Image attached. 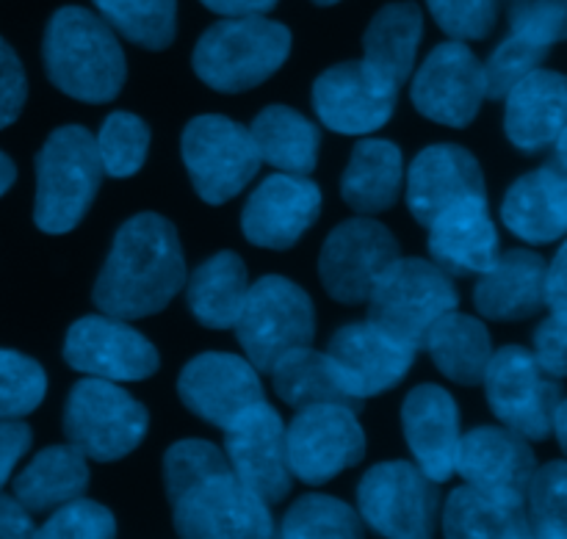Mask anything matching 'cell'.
Returning <instances> with one entry per match:
<instances>
[{"label":"cell","instance_id":"cell-1","mask_svg":"<svg viewBox=\"0 0 567 539\" xmlns=\"http://www.w3.org/2000/svg\"><path fill=\"white\" fill-rule=\"evenodd\" d=\"M164 487L175 531L188 539H264L275 518L208 440H177L164 454Z\"/></svg>","mask_w":567,"mask_h":539},{"label":"cell","instance_id":"cell-2","mask_svg":"<svg viewBox=\"0 0 567 539\" xmlns=\"http://www.w3.org/2000/svg\"><path fill=\"white\" fill-rule=\"evenodd\" d=\"M186 258L175 225L161 214H136L116 230L92 299L122 321L161 313L186 286Z\"/></svg>","mask_w":567,"mask_h":539},{"label":"cell","instance_id":"cell-3","mask_svg":"<svg viewBox=\"0 0 567 539\" xmlns=\"http://www.w3.org/2000/svg\"><path fill=\"white\" fill-rule=\"evenodd\" d=\"M42 59L50 83L89 105L116 100L127 81V61L114 28L81 6H64L50 17Z\"/></svg>","mask_w":567,"mask_h":539},{"label":"cell","instance_id":"cell-4","mask_svg":"<svg viewBox=\"0 0 567 539\" xmlns=\"http://www.w3.org/2000/svg\"><path fill=\"white\" fill-rule=\"evenodd\" d=\"M291 55V31L264 14L225 17L199 37L192 66L214 92L236 94L269 81Z\"/></svg>","mask_w":567,"mask_h":539},{"label":"cell","instance_id":"cell-5","mask_svg":"<svg viewBox=\"0 0 567 539\" xmlns=\"http://www.w3.org/2000/svg\"><path fill=\"white\" fill-rule=\"evenodd\" d=\"M103 180L94 136L81 125L55 127L37 155L33 221L48 236L75 230L92 208Z\"/></svg>","mask_w":567,"mask_h":539},{"label":"cell","instance_id":"cell-6","mask_svg":"<svg viewBox=\"0 0 567 539\" xmlns=\"http://www.w3.org/2000/svg\"><path fill=\"white\" fill-rule=\"evenodd\" d=\"M147 407L114 382L89 376L66 396V443L94 463H116L133 454L147 437Z\"/></svg>","mask_w":567,"mask_h":539},{"label":"cell","instance_id":"cell-7","mask_svg":"<svg viewBox=\"0 0 567 539\" xmlns=\"http://www.w3.org/2000/svg\"><path fill=\"white\" fill-rule=\"evenodd\" d=\"M233 330L258 374H269L282 354L313 343L316 308L308 291L297 282L266 274L249 286Z\"/></svg>","mask_w":567,"mask_h":539},{"label":"cell","instance_id":"cell-8","mask_svg":"<svg viewBox=\"0 0 567 539\" xmlns=\"http://www.w3.org/2000/svg\"><path fill=\"white\" fill-rule=\"evenodd\" d=\"M365 302L371 324L419 352L430 326L457 310L460 297L441 266L424 258H399Z\"/></svg>","mask_w":567,"mask_h":539},{"label":"cell","instance_id":"cell-9","mask_svg":"<svg viewBox=\"0 0 567 539\" xmlns=\"http://www.w3.org/2000/svg\"><path fill=\"white\" fill-rule=\"evenodd\" d=\"M183 164L194 183V191L208 205H225L236 199L260 169L249 127L221 114L194 116L181 138Z\"/></svg>","mask_w":567,"mask_h":539},{"label":"cell","instance_id":"cell-10","mask_svg":"<svg viewBox=\"0 0 567 539\" xmlns=\"http://www.w3.org/2000/svg\"><path fill=\"white\" fill-rule=\"evenodd\" d=\"M358 515L382 537L424 539L435 535L441 493L419 465L404 459L380 463L360 479Z\"/></svg>","mask_w":567,"mask_h":539},{"label":"cell","instance_id":"cell-11","mask_svg":"<svg viewBox=\"0 0 567 539\" xmlns=\"http://www.w3.org/2000/svg\"><path fill=\"white\" fill-rule=\"evenodd\" d=\"M482 385L493 415L507 429L526 440H546L551 435L554 413L565 402L563 387L540 369L529 349L504 346L493 352Z\"/></svg>","mask_w":567,"mask_h":539},{"label":"cell","instance_id":"cell-12","mask_svg":"<svg viewBox=\"0 0 567 539\" xmlns=\"http://www.w3.org/2000/svg\"><path fill=\"white\" fill-rule=\"evenodd\" d=\"M358 410L343 404L302 407L286 426V459L293 479L327 485L365 457V435Z\"/></svg>","mask_w":567,"mask_h":539},{"label":"cell","instance_id":"cell-13","mask_svg":"<svg viewBox=\"0 0 567 539\" xmlns=\"http://www.w3.org/2000/svg\"><path fill=\"white\" fill-rule=\"evenodd\" d=\"M399 258L402 249L385 225L371 216H354L327 236L319 255V280L336 302L363 304Z\"/></svg>","mask_w":567,"mask_h":539},{"label":"cell","instance_id":"cell-14","mask_svg":"<svg viewBox=\"0 0 567 539\" xmlns=\"http://www.w3.org/2000/svg\"><path fill=\"white\" fill-rule=\"evenodd\" d=\"M399 83L369 61H343L321 72L313 83V108L321 125L343 136H369L391 122Z\"/></svg>","mask_w":567,"mask_h":539},{"label":"cell","instance_id":"cell-15","mask_svg":"<svg viewBox=\"0 0 567 539\" xmlns=\"http://www.w3.org/2000/svg\"><path fill=\"white\" fill-rule=\"evenodd\" d=\"M64 360L72 371L109 382H142L161 369L147 335L114 315H83L66 330Z\"/></svg>","mask_w":567,"mask_h":539},{"label":"cell","instance_id":"cell-16","mask_svg":"<svg viewBox=\"0 0 567 539\" xmlns=\"http://www.w3.org/2000/svg\"><path fill=\"white\" fill-rule=\"evenodd\" d=\"M413 105L421 116L446 127H468L485 103V70L460 39L432 50L413 77Z\"/></svg>","mask_w":567,"mask_h":539},{"label":"cell","instance_id":"cell-17","mask_svg":"<svg viewBox=\"0 0 567 539\" xmlns=\"http://www.w3.org/2000/svg\"><path fill=\"white\" fill-rule=\"evenodd\" d=\"M225 457L233 474L269 507L291 493L293 476L286 459V424L269 402L255 404L227 426Z\"/></svg>","mask_w":567,"mask_h":539},{"label":"cell","instance_id":"cell-18","mask_svg":"<svg viewBox=\"0 0 567 539\" xmlns=\"http://www.w3.org/2000/svg\"><path fill=\"white\" fill-rule=\"evenodd\" d=\"M324 354L343 391L363 404L365 398L382 396L396 387L413 369L419 352L371 321H363V324L341 326L330 338Z\"/></svg>","mask_w":567,"mask_h":539},{"label":"cell","instance_id":"cell-19","mask_svg":"<svg viewBox=\"0 0 567 539\" xmlns=\"http://www.w3.org/2000/svg\"><path fill=\"white\" fill-rule=\"evenodd\" d=\"M177 396L188 413L219 429H227L238 415L266 402L258 369L227 352H205L188 360L177 376Z\"/></svg>","mask_w":567,"mask_h":539},{"label":"cell","instance_id":"cell-20","mask_svg":"<svg viewBox=\"0 0 567 539\" xmlns=\"http://www.w3.org/2000/svg\"><path fill=\"white\" fill-rule=\"evenodd\" d=\"M321 191L308 175L266 177L241 214L244 238L264 249H291L319 221Z\"/></svg>","mask_w":567,"mask_h":539},{"label":"cell","instance_id":"cell-21","mask_svg":"<svg viewBox=\"0 0 567 539\" xmlns=\"http://www.w3.org/2000/svg\"><path fill=\"white\" fill-rule=\"evenodd\" d=\"M402 426L408 448L426 479L443 485L454 476L460 452V407L441 385H419L402 404Z\"/></svg>","mask_w":567,"mask_h":539},{"label":"cell","instance_id":"cell-22","mask_svg":"<svg viewBox=\"0 0 567 539\" xmlns=\"http://www.w3.org/2000/svg\"><path fill=\"white\" fill-rule=\"evenodd\" d=\"M485 194V175L474 153L457 144H432L421 149L408 172V208L421 227L449 205Z\"/></svg>","mask_w":567,"mask_h":539},{"label":"cell","instance_id":"cell-23","mask_svg":"<svg viewBox=\"0 0 567 539\" xmlns=\"http://www.w3.org/2000/svg\"><path fill=\"white\" fill-rule=\"evenodd\" d=\"M535 468L537 459L529 440L507 426H480L460 437L454 474H460L465 485L526 498Z\"/></svg>","mask_w":567,"mask_h":539},{"label":"cell","instance_id":"cell-24","mask_svg":"<svg viewBox=\"0 0 567 539\" xmlns=\"http://www.w3.org/2000/svg\"><path fill=\"white\" fill-rule=\"evenodd\" d=\"M432 263L446 274L480 277L498 258V230L487 197H465L430 221Z\"/></svg>","mask_w":567,"mask_h":539},{"label":"cell","instance_id":"cell-25","mask_svg":"<svg viewBox=\"0 0 567 539\" xmlns=\"http://www.w3.org/2000/svg\"><path fill=\"white\" fill-rule=\"evenodd\" d=\"M504 133L520 153H543L565 131L567 83L554 70H532L504 97Z\"/></svg>","mask_w":567,"mask_h":539},{"label":"cell","instance_id":"cell-26","mask_svg":"<svg viewBox=\"0 0 567 539\" xmlns=\"http://www.w3.org/2000/svg\"><path fill=\"white\" fill-rule=\"evenodd\" d=\"M502 221L526 243H554L567 230V172L557 160L518 177L502 203Z\"/></svg>","mask_w":567,"mask_h":539},{"label":"cell","instance_id":"cell-27","mask_svg":"<svg viewBox=\"0 0 567 539\" xmlns=\"http://www.w3.org/2000/svg\"><path fill=\"white\" fill-rule=\"evenodd\" d=\"M546 260L532 249H509L482 271L474 288V304L485 319L524 321L546 308L543 302Z\"/></svg>","mask_w":567,"mask_h":539},{"label":"cell","instance_id":"cell-28","mask_svg":"<svg viewBox=\"0 0 567 539\" xmlns=\"http://www.w3.org/2000/svg\"><path fill=\"white\" fill-rule=\"evenodd\" d=\"M443 535L449 539H529L526 498L487 493L463 485L443 507Z\"/></svg>","mask_w":567,"mask_h":539},{"label":"cell","instance_id":"cell-29","mask_svg":"<svg viewBox=\"0 0 567 539\" xmlns=\"http://www.w3.org/2000/svg\"><path fill=\"white\" fill-rule=\"evenodd\" d=\"M404 158L399 144L385 138H363L341 177V197L354 214L374 216L396 205L402 194Z\"/></svg>","mask_w":567,"mask_h":539},{"label":"cell","instance_id":"cell-30","mask_svg":"<svg viewBox=\"0 0 567 539\" xmlns=\"http://www.w3.org/2000/svg\"><path fill=\"white\" fill-rule=\"evenodd\" d=\"M86 457L75 446H48L14 476V498L31 515L53 512L89 490Z\"/></svg>","mask_w":567,"mask_h":539},{"label":"cell","instance_id":"cell-31","mask_svg":"<svg viewBox=\"0 0 567 539\" xmlns=\"http://www.w3.org/2000/svg\"><path fill=\"white\" fill-rule=\"evenodd\" d=\"M424 346L441 374H446L449 380L465 387L482 385L487 363H491L493 343L491 332L480 319L460 313V310H449L430 326Z\"/></svg>","mask_w":567,"mask_h":539},{"label":"cell","instance_id":"cell-32","mask_svg":"<svg viewBox=\"0 0 567 539\" xmlns=\"http://www.w3.org/2000/svg\"><path fill=\"white\" fill-rule=\"evenodd\" d=\"M188 280V277H186ZM249 291V274L236 252H216L188 280V310L208 330H233Z\"/></svg>","mask_w":567,"mask_h":539},{"label":"cell","instance_id":"cell-33","mask_svg":"<svg viewBox=\"0 0 567 539\" xmlns=\"http://www.w3.org/2000/svg\"><path fill=\"white\" fill-rule=\"evenodd\" d=\"M260 160L291 175H310L319 164L321 133L308 116L288 105H269L249 125Z\"/></svg>","mask_w":567,"mask_h":539},{"label":"cell","instance_id":"cell-34","mask_svg":"<svg viewBox=\"0 0 567 539\" xmlns=\"http://www.w3.org/2000/svg\"><path fill=\"white\" fill-rule=\"evenodd\" d=\"M424 37V14L410 0L382 6L363 33V61L402 86L413 75L415 55Z\"/></svg>","mask_w":567,"mask_h":539},{"label":"cell","instance_id":"cell-35","mask_svg":"<svg viewBox=\"0 0 567 539\" xmlns=\"http://www.w3.org/2000/svg\"><path fill=\"white\" fill-rule=\"evenodd\" d=\"M271 382L275 391L288 407L302 410L316 404H343V407L360 410L358 398L349 396L338 382L327 354L316 352L310 346L291 349L271 365Z\"/></svg>","mask_w":567,"mask_h":539},{"label":"cell","instance_id":"cell-36","mask_svg":"<svg viewBox=\"0 0 567 539\" xmlns=\"http://www.w3.org/2000/svg\"><path fill=\"white\" fill-rule=\"evenodd\" d=\"M100 17L127 42L166 50L177 33V0H94Z\"/></svg>","mask_w":567,"mask_h":539},{"label":"cell","instance_id":"cell-37","mask_svg":"<svg viewBox=\"0 0 567 539\" xmlns=\"http://www.w3.org/2000/svg\"><path fill=\"white\" fill-rule=\"evenodd\" d=\"M280 537L286 539H352L363 537V520L349 504L332 496H302L291 504L280 524Z\"/></svg>","mask_w":567,"mask_h":539},{"label":"cell","instance_id":"cell-38","mask_svg":"<svg viewBox=\"0 0 567 539\" xmlns=\"http://www.w3.org/2000/svg\"><path fill=\"white\" fill-rule=\"evenodd\" d=\"M94 144H97L103 175L125 180V177L136 175L147 160L150 127L142 116L131 114V111H114L94 136Z\"/></svg>","mask_w":567,"mask_h":539},{"label":"cell","instance_id":"cell-39","mask_svg":"<svg viewBox=\"0 0 567 539\" xmlns=\"http://www.w3.org/2000/svg\"><path fill=\"white\" fill-rule=\"evenodd\" d=\"M532 537H567V465L563 459L535 468L526 487Z\"/></svg>","mask_w":567,"mask_h":539},{"label":"cell","instance_id":"cell-40","mask_svg":"<svg viewBox=\"0 0 567 539\" xmlns=\"http://www.w3.org/2000/svg\"><path fill=\"white\" fill-rule=\"evenodd\" d=\"M48 393V374L28 354L0 349V421L31 415Z\"/></svg>","mask_w":567,"mask_h":539},{"label":"cell","instance_id":"cell-41","mask_svg":"<svg viewBox=\"0 0 567 539\" xmlns=\"http://www.w3.org/2000/svg\"><path fill=\"white\" fill-rule=\"evenodd\" d=\"M39 539H111L116 537V518L103 504L89 498H72V501L55 507L48 524L33 529Z\"/></svg>","mask_w":567,"mask_h":539},{"label":"cell","instance_id":"cell-42","mask_svg":"<svg viewBox=\"0 0 567 539\" xmlns=\"http://www.w3.org/2000/svg\"><path fill=\"white\" fill-rule=\"evenodd\" d=\"M548 55V48H540L535 42H526V39L509 33L493 55L487 59V64H482L485 70V92L491 100H504L509 89L520 81V77L529 75L532 70L543 64V59Z\"/></svg>","mask_w":567,"mask_h":539},{"label":"cell","instance_id":"cell-43","mask_svg":"<svg viewBox=\"0 0 567 539\" xmlns=\"http://www.w3.org/2000/svg\"><path fill=\"white\" fill-rule=\"evenodd\" d=\"M515 37L551 50L565 39L567 0H504Z\"/></svg>","mask_w":567,"mask_h":539},{"label":"cell","instance_id":"cell-44","mask_svg":"<svg viewBox=\"0 0 567 539\" xmlns=\"http://www.w3.org/2000/svg\"><path fill=\"white\" fill-rule=\"evenodd\" d=\"M443 33L460 42L487 39L498 22V0H426Z\"/></svg>","mask_w":567,"mask_h":539},{"label":"cell","instance_id":"cell-45","mask_svg":"<svg viewBox=\"0 0 567 539\" xmlns=\"http://www.w3.org/2000/svg\"><path fill=\"white\" fill-rule=\"evenodd\" d=\"M28 100V77L20 55L0 37V131L20 120Z\"/></svg>","mask_w":567,"mask_h":539},{"label":"cell","instance_id":"cell-46","mask_svg":"<svg viewBox=\"0 0 567 539\" xmlns=\"http://www.w3.org/2000/svg\"><path fill=\"white\" fill-rule=\"evenodd\" d=\"M567 319H557V315L548 313V319L543 321L535 330V360L540 363V369L546 371L554 380H563L567 374Z\"/></svg>","mask_w":567,"mask_h":539},{"label":"cell","instance_id":"cell-47","mask_svg":"<svg viewBox=\"0 0 567 539\" xmlns=\"http://www.w3.org/2000/svg\"><path fill=\"white\" fill-rule=\"evenodd\" d=\"M28 448H31V429L20 421H0V490Z\"/></svg>","mask_w":567,"mask_h":539},{"label":"cell","instance_id":"cell-48","mask_svg":"<svg viewBox=\"0 0 567 539\" xmlns=\"http://www.w3.org/2000/svg\"><path fill=\"white\" fill-rule=\"evenodd\" d=\"M567 247H559L551 263L546 266V277H543V302L551 310L557 319H567Z\"/></svg>","mask_w":567,"mask_h":539},{"label":"cell","instance_id":"cell-49","mask_svg":"<svg viewBox=\"0 0 567 539\" xmlns=\"http://www.w3.org/2000/svg\"><path fill=\"white\" fill-rule=\"evenodd\" d=\"M33 537V515L17 498L0 496V539Z\"/></svg>","mask_w":567,"mask_h":539},{"label":"cell","instance_id":"cell-50","mask_svg":"<svg viewBox=\"0 0 567 539\" xmlns=\"http://www.w3.org/2000/svg\"><path fill=\"white\" fill-rule=\"evenodd\" d=\"M199 3L221 17H252L269 14L280 0H199Z\"/></svg>","mask_w":567,"mask_h":539},{"label":"cell","instance_id":"cell-51","mask_svg":"<svg viewBox=\"0 0 567 539\" xmlns=\"http://www.w3.org/2000/svg\"><path fill=\"white\" fill-rule=\"evenodd\" d=\"M14 180H17L14 160H11L6 153H0V197H3L11 186H14Z\"/></svg>","mask_w":567,"mask_h":539},{"label":"cell","instance_id":"cell-52","mask_svg":"<svg viewBox=\"0 0 567 539\" xmlns=\"http://www.w3.org/2000/svg\"><path fill=\"white\" fill-rule=\"evenodd\" d=\"M316 6H336V3H341V0H313Z\"/></svg>","mask_w":567,"mask_h":539}]
</instances>
